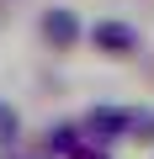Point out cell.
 <instances>
[{"label": "cell", "mask_w": 154, "mask_h": 159, "mask_svg": "<svg viewBox=\"0 0 154 159\" xmlns=\"http://www.w3.org/2000/svg\"><path fill=\"white\" fill-rule=\"evenodd\" d=\"M43 143H48V154H69L74 143H80V133H74V127H48Z\"/></svg>", "instance_id": "cell-5"}, {"label": "cell", "mask_w": 154, "mask_h": 159, "mask_svg": "<svg viewBox=\"0 0 154 159\" xmlns=\"http://www.w3.org/2000/svg\"><path fill=\"white\" fill-rule=\"evenodd\" d=\"M91 43H96L101 53H133V48H138V32L122 27V21H96V27H91Z\"/></svg>", "instance_id": "cell-3"}, {"label": "cell", "mask_w": 154, "mask_h": 159, "mask_svg": "<svg viewBox=\"0 0 154 159\" xmlns=\"http://www.w3.org/2000/svg\"><path fill=\"white\" fill-rule=\"evenodd\" d=\"M21 138V117L6 106V101H0V148H6V143H16Z\"/></svg>", "instance_id": "cell-6"}, {"label": "cell", "mask_w": 154, "mask_h": 159, "mask_svg": "<svg viewBox=\"0 0 154 159\" xmlns=\"http://www.w3.org/2000/svg\"><path fill=\"white\" fill-rule=\"evenodd\" d=\"M133 143H154V111H128V133Z\"/></svg>", "instance_id": "cell-4"}, {"label": "cell", "mask_w": 154, "mask_h": 159, "mask_svg": "<svg viewBox=\"0 0 154 159\" xmlns=\"http://www.w3.org/2000/svg\"><path fill=\"white\" fill-rule=\"evenodd\" d=\"M85 133H91L96 143H112V138L128 133V111H122V106H91V111H85Z\"/></svg>", "instance_id": "cell-2"}, {"label": "cell", "mask_w": 154, "mask_h": 159, "mask_svg": "<svg viewBox=\"0 0 154 159\" xmlns=\"http://www.w3.org/2000/svg\"><path fill=\"white\" fill-rule=\"evenodd\" d=\"M69 159H112V154H106L101 143H74V148H69Z\"/></svg>", "instance_id": "cell-7"}, {"label": "cell", "mask_w": 154, "mask_h": 159, "mask_svg": "<svg viewBox=\"0 0 154 159\" xmlns=\"http://www.w3.org/2000/svg\"><path fill=\"white\" fill-rule=\"evenodd\" d=\"M43 37L64 53V48H74L80 43V16H74L69 6H53V11H43Z\"/></svg>", "instance_id": "cell-1"}]
</instances>
